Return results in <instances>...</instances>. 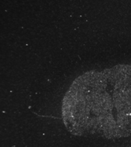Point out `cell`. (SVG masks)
<instances>
[{
  "instance_id": "obj_1",
  "label": "cell",
  "mask_w": 131,
  "mask_h": 147,
  "mask_svg": "<svg viewBox=\"0 0 131 147\" xmlns=\"http://www.w3.org/2000/svg\"><path fill=\"white\" fill-rule=\"evenodd\" d=\"M61 115L72 135L107 139L131 135V65L79 76L64 95Z\"/></svg>"
}]
</instances>
